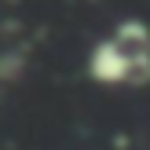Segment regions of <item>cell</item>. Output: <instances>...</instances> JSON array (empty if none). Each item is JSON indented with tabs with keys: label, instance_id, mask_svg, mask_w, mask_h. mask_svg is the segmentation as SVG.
<instances>
[{
	"label": "cell",
	"instance_id": "cell-1",
	"mask_svg": "<svg viewBox=\"0 0 150 150\" xmlns=\"http://www.w3.org/2000/svg\"><path fill=\"white\" fill-rule=\"evenodd\" d=\"M84 70L103 88H146L150 84V48H128L110 33L92 44Z\"/></svg>",
	"mask_w": 150,
	"mask_h": 150
},
{
	"label": "cell",
	"instance_id": "cell-2",
	"mask_svg": "<svg viewBox=\"0 0 150 150\" xmlns=\"http://www.w3.org/2000/svg\"><path fill=\"white\" fill-rule=\"evenodd\" d=\"M114 37L128 48H150V26L143 18H121L114 26Z\"/></svg>",
	"mask_w": 150,
	"mask_h": 150
},
{
	"label": "cell",
	"instance_id": "cell-3",
	"mask_svg": "<svg viewBox=\"0 0 150 150\" xmlns=\"http://www.w3.org/2000/svg\"><path fill=\"white\" fill-rule=\"evenodd\" d=\"M22 70H26V55H18V51H4V55H0V81H4V84L18 81Z\"/></svg>",
	"mask_w": 150,
	"mask_h": 150
}]
</instances>
